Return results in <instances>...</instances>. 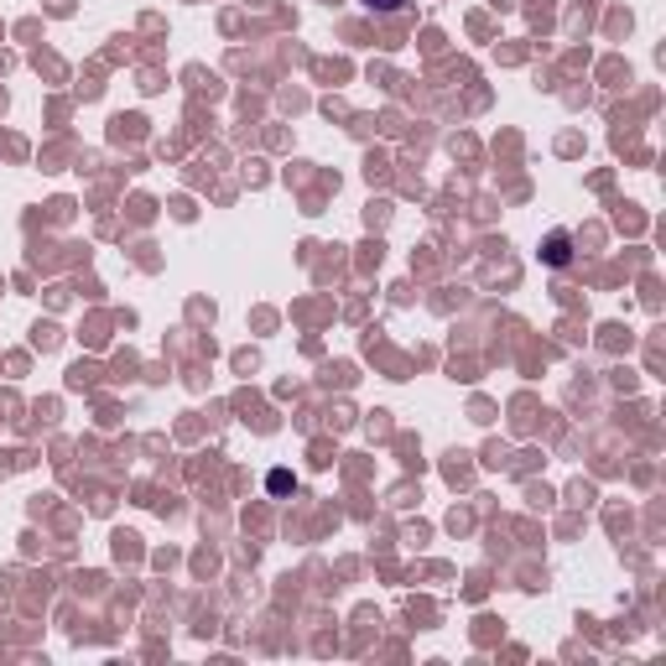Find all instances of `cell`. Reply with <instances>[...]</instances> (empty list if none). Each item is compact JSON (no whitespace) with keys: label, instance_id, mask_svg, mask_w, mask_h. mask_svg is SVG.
I'll use <instances>...</instances> for the list:
<instances>
[{"label":"cell","instance_id":"1","mask_svg":"<svg viewBox=\"0 0 666 666\" xmlns=\"http://www.w3.org/2000/svg\"><path fill=\"white\" fill-rule=\"evenodd\" d=\"M568 260H573V240L557 230V235L547 240V266H568Z\"/></svg>","mask_w":666,"mask_h":666},{"label":"cell","instance_id":"2","mask_svg":"<svg viewBox=\"0 0 666 666\" xmlns=\"http://www.w3.org/2000/svg\"><path fill=\"white\" fill-rule=\"evenodd\" d=\"M407 0H365V11H401Z\"/></svg>","mask_w":666,"mask_h":666}]
</instances>
